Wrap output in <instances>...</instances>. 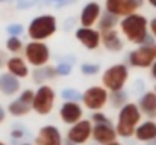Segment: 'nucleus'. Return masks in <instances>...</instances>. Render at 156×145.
<instances>
[{"mask_svg": "<svg viewBox=\"0 0 156 145\" xmlns=\"http://www.w3.org/2000/svg\"><path fill=\"white\" fill-rule=\"evenodd\" d=\"M118 26H120V32L130 44L141 46L146 43L149 36V20L143 14L135 12L127 17H123Z\"/></svg>", "mask_w": 156, "mask_h": 145, "instance_id": "1", "label": "nucleus"}, {"mask_svg": "<svg viewBox=\"0 0 156 145\" xmlns=\"http://www.w3.org/2000/svg\"><path fill=\"white\" fill-rule=\"evenodd\" d=\"M141 119H143V113H141L138 104L127 101L124 106L120 107V112H118L117 126H115L117 136H120V138L133 136V133H135L136 127L140 126Z\"/></svg>", "mask_w": 156, "mask_h": 145, "instance_id": "2", "label": "nucleus"}, {"mask_svg": "<svg viewBox=\"0 0 156 145\" xmlns=\"http://www.w3.org/2000/svg\"><path fill=\"white\" fill-rule=\"evenodd\" d=\"M58 30V20L52 14H43L30 20L27 26V36L30 41H43L50 40Z\"/></svg>", "mask_w": 156, "mask_h": 145, "instance_id": "3", "label": "nucleus"}, {"mask_svg": "<svg viewBox=\"0 0 156 145\" xmlns=\"http://www.w3.org/2000/svg\"><path fill=\"white\" fill-rule=\"evenodd\" d=\"M129 80V68L126 64H114L102 74V86L109 92L123 91Z\"/></svg>", "mask_w": 156, "mask_h": 145, "instance_id": "4", "label": "nucleus"}, {"mask_svg": "<svg viewBox=\"0 0 156 145\" xmlns=\"http://www.w3.org/2000/svg\"><path fill=\"white\" fill-rule=\"evenodd\" d=\"M55 101H56V92L50 85L43 83L37 88L35 94H34V101H32V110L38 115H49L52 113L53 107H55Z\"/></svg>", "mask_w": 156, "mask_h": 145, "instance_id": "5", "label": "nucleus"}, {"mask_svg": "<svg viewBox=\"0 0 156 145\" xmlns=\"http://www.w3.org/2000/svg\"><path fill=\"white\" fill-rule=\"evenodd\" d=\"M24 59L34 68L46 67L50 60V48L43 41H29L23 48Z\"/></svg>", "mask_w": 156, "mask_h": 145, "instance_id": "6", "label": "nucleus"}, {"mask_svg": "<svg viewBox=\"0 0 156 145\" xmlns=\"http://www.w3.org/2000/svg\"><path fill=\"white\" fill-rule=\"evenodd\" d=\"M80 100H82V104L85 109H88L91 112H97V110H102L109 103V91L105 89L102 85H94V86H90L88 89H85Z\"/></svg>", "mask_w": 156, "mask_h": 145, "instance_id": "7", "label": "nucleus"}, {"mask_svg": "<svg viewBox=\"0 0 156 145\" xmlns=\"http://www.w3.org/2000/svg\"><path fill=\"white\" fill-rule=\"evenodd\" d=\"M156 60V44H143L129 53V64L135 68H150Z\"/></svg>", "mask_w": 156, "mask_h": 145, "instance_id": "8", "label": "nucleus"}, {"mask_svg": "<svg viewBox=\"0 0 156 145\" xmlns=\"http://www.w3.org/2000/svg\"><path fill=\"white\" fill-rule=\"evenodd\" d=\"M93 133V123L90 119H80L76 124L70 126L67 132V139L71 145H83L91 139Z\"/></svg>", "mask_w": 156, "mask_h": 145, "instance_id": "9", "label": "nucleus"}, {"mask_svg": "<svg viewBox=\"0 0 156 145\" xmlns=\"http://www.w3.org/2000/svg\"><path fill=\"white\" fill-rule=\"evenodd\" d=\"M144 0H105L106 12L115 15L117 18L127 17L130 14H135Z\"/></svg>", "mask_w": 156, "mask_h": 145, "instance_id": "10", "label": "nucleus"}, {"mask_svg": "<svg viewBox=\"0 0 156 145\" xmlns=\"http://www.w3.org/2000/svg\"><path fill=\"white\" fill-rule=\"evenodd\" d=\"M76 40L87 50H97L102 46V33L94 27H79L74 33Z\"/></svg>", "mask_w": 156, "mask_h": 145, "instance_id": "11", "label": "nucleus"}, {"mask_svg": "<svg viewBox=\"0 0 156 145\" xmlns=\"http://www.w3.org/2000/svg\"><path fill=\"white\" fill-rule=\"evenodd\" d=\"M59 118L64 124H68V126L76 124L77 121H80L83 118L82 104L77 101H71V100L64 101L61 109H59Z\"/></svg>", "mask_w": 156, "mask_h": 145, "instance_id": "12", "label": "nucleus"}, {"mask_svg": "<svg viewBox=\"0 0 156 145\" xmlns=\"http://www.w3.org/2000/svg\"><path fill=\"white\" fill-rule=\"evenodd\" d=\"M34 145H64L62 135L56 126H44L40 129Z\"/></svg>", "mask_w": 156, "mask_h": 145, "instance_id": "13", "label": "nucleus"}, {"mask_svg": "<svg viewBox=\"0 0 156 145\" xmlns=\"http://www.w3.org/2000/svg\"><path fill=\"white\" fill-rule=\"evenodd\" d=\"M100 15H102V6L97 2H90L82 8L79 21L82 27H94V24L99 23Z\"/></svg>", "mask_w": 156, "mask_h": 145, "instance_id": "14", "label": "nucleus"}, {"mask_svg": "<svg viewBox=\"0 0 156 145\" xmlns=\"http://www.w3.org/2000/svg\"><path fill=\"white\" fill-rule=\"evenodd\" d=\"M91 139H94L97 144L106 145L117 139V132L115 127H112L111 123H103V124H93V133Z\"/></svg>", "mask_w": 156, "mask_h": 145, "instance_id": "15", "label": "nucleus"}, {"mask_svg": "<svg viewBox=\"0 0 156 145\" xmlns=\"http://www.w3.org/2000/svg\"><path fill=\"white\" fill-rule=\"evenodd\" d=\"M5 68L8 70L9 74L15 76L17 79H26V77L30 74V71H29V64L26 62L24 57H21V56H18V54H14V56L8 57Z\"/></svg>", "mask_w": 156, "mask_h": 145, "instance_id": "16", "label": "nucleus"}, {"mask_svg": "<svg viewBox=\"0 0 156 145\" xmlns=\"http://www.w3.org/2000/svg\"><path fill=\"white\" fill-rule=\"evenodd\" d=\"M102 33V46H103L108 51H112V53H118L124 48L123 44V40L120 36V33L115 30V29H111V30H103L100 32Z\"/></svg>", "mask_w": 156, "mask_h": 145, "instance_id": "17", "label": "nucleus"}, {"mask_svg": "<svg viewBox=\"0 0 156 145\" xmlns=\"http://www.w3.org/2000/svg\"><path fill=\"white\" fill-rule=\"evenodd\" d=\"M138 107L143 115H146L149 119L156 118V92L155 91H147L146 94L140 97L138 100Z\"/></svg>", "mask_w": 156, "mask_h": 145, "instance_id": "18", "label": "nucleus"}, {"mask_svg": "<svg viewBox=\"0 0 156 145\" xmlns=\"http://www.w3.org/2000/svg\"><path fill=\"white\" fill-rule=\"evenodd\" d=\"M133 136L136 138V141L140 142H152L156 139V121L153 119H147V121H141L140 126L136 127Z\"/></svg>", "mask_w": 156, "mask_h": 145, "instance_id": "19", "label": "nucleus"}, {"mask_svg": "<svg viewBox=\"0 0 156 145\" xmlns=\"http://www.w3.org/2000/svg\"><path fill=\"white\" fill-rule=\"evenodd\" d=\"M20 79L9 73H2L0 74V92L6 97H12L20 92Z\"/></svg>", "mask_w": 156, "mask_h": 145, "instance_id": "20", "label": "nucleus"}, {"mask_svg": "<svg viewBox=\"0 0 156 145\" xmlns=\"http://www.w3.org/2000/svg\"><path fill=\"white\" fill-rule=\"evenodd\" d=\"M8 113L9 115H12V116H15V118H21V116H26L30 110H32V106L30 104H27V103H24L23 100H20V98H15V100H12L9 104H8Z\"/></svg>", "mask_w": 156, "mask_h": 145, "instance_id": "21", "label": "nucleus"}, {"mask_svg": "<svg viewBox=\"0 0 156 145\" xmlns=\"http://www.w3.org/2000/svg\"><path fill=\"white\" fill-rule=\"evenodd\" d=\"M55 76H58V74H56V68H52V67H47V65H46V67L38 68L37 73H34V80H35L37 83L43 85L44 80L53 79Z\"/></svg>", "mask_w": 156, "mask_h": 145, "instance_id": "22", "label": "nucleus"}, {"mask_svg": "<svg viewBox=\"0 0 156 145\" xmlns=\"http://www.w3.org/2000/svg\"><path fill=\"white\" fill-rule=\"evenodd\" d=\"M118 24V18L109 12H105L103 15H100L99 18V30L103 32V30H111V29H115V26Z\"/></svg>", "mask_w": 156, "mask_h": 145, "instance_id": "23", "label": "nucleus"}, {"mask_svg": "<svg viewBox=\"0 0 156 145\" xmlns=\"http://www.w3.org/2000/svg\"><path fill=\"white\" fill-rule=\"evenodd\" d=\"M5 47H6V50H8L9 53H12V54H18V53L23 51L24 43H23L18 36H9V38L6 40Z\"/></svg>", "mask_w": 156, "mask_h": 145, "instance_id": "24", "label": "nucleus"}, {"mask_svg": "<svg viewBox=\"0 0 156 145\" xmlns=\"http://www.w3.org/2000/svg\"><path fill=\"white\" fill-rule=\"evenodd\" d=\"M109 101L112 103L114 107H121L127 103V98L123 91H118V92H109Z\"/></svg>", "mask_w": 156, "mask_h": 145, "instance_id": "25", "label": "nucleus"}, {"mask_svg": "<svg viewBox=\"0 0 156 145\" xmlns=\"http://www.w3.org/2000/svg\"><path fill=\"white\" fill-rule=\"evenodd\" d=\"M90 121H91L93 124H103V123H109V118L105 115L102 110H97V112H93Z\"/></svg>", "mask_w": 156, "mask_h": 145, "instance_id": "26", "label": "nucleus"}, {"mask_svg": "<svg viewBox=\"0 0 156 145\" xmlns=\"http://www.w3.org/2000/svg\"><path fill=\"white\" fill-rule=\"evenodd\" d=\"M80 71L87 76H93V74H97L100 71V67L99 65H94V64H83L80 67Z\"/></svg>", "mask_w": 156, "mask_h": 145, "instance_id": "27", "label": "nucleus"}, {"mask_svg": "<svg viewBox=\"0 0 156 145\" xmlns=\"http://www.w3.org/2000/svg\"><path fill=\"white\" fill-rule=\"evenodd\" d=\"M34 94H35V91H32V89H24V91H21V92H20L18 98H20V100H23L24 103H27V104H30V106H32Z\"/></svg>", "mask_w": 156, "mask_h": 145, "instance_id": "28", "label": "nucleus"}, {"mask_svg": "<svg viewBox=\"0 0 156 145\" xmlns=\"http://www.w3.org/2000/svg\"><path fill=\"white\" fill-rule=\"evenodd\" d=\"M6 30L11 36H20L23 33V26L21 24H11V26H8Z\"/></svg>", "mask_w": 156, "mask_h": 145, "instance_id": "29", "label": "nucleus"}, {"mask_svg": "<svg viewBox=\"0 0 156 145\" xmlns=\"http://www.w3.org/2000/svg\"><path fill=\"white\" fill-rule=\"evenodd\" d=\"M70 73H71V67L68 64H59L56 67V74H59V76H67Z\"/></svg>", "mask_w": 156, "mask_h": 145, "instance_id": "30", "label": "nucleus"}, {"mask_svg": "<svg viewBox=\"0 0 156 145\" xmlns=\"http://www.w3.org/2000/svg\"><path fill=\"white\" fill-rule=\"evenodd\" d=\"M149 32L153 35V38H156V18L149 21Z\"/></svg>", "mask_w": 156, "mask_h": 145, "instance_id": "31", "label": "nucleus"}, {"mask_svg": "<svg viewBox=\"0 0 156 145\" xmlns=\"http://www.w3.org/2000/svg\"><path fill=\"white\" fill-rule=\"evenodd\" d=\"M11 136H12L14 139H18V138H23V136H24V133H23V130H18V129H15V130H12Z\"/></svg>", "mask_w": 156, "mask_h": 145, "instance_id": "32", "label": "nucleus"}, {"mask_svg": "<svg viewBox=\"0 0 156 145\" xmlns=\"http://www.w3.org/2000/svg\"><path fill=\"white\" fill-rule=\"evenodd\" d=\"M6 60H8V57H6L5 51H2V50H0V70H2V68H5V65H6Z\"/></svg>", "mask_w": 156, "mask_h": 145, "instance_id": "33", "label": "nucleus"}, {"mask_svg": "<svg viewBox=\"0 0 156 145\" xmlns=\"http://www.w3.org/2000/svg\"><path fill=\"white\" fill-rule=\"evenodd\" d=\"M150 76H152V79L156 80V60L152 64V67H150Z\"/></svg>", "mask_w": 156, "mask_h": 145, "instance_id": "34", "label": "nucleus"}, {"mask_svg": "<svg viewBox=\"0 0 156 145\" xmlns=\"http://www.w3.org/2000/svg\"><path fill=\"white\" fill-rule=\"evenodd\" d=\"M5 119H6V110H5V109L0 106V124H2Z\"/></svg>", "mask_w": 156, "mask_h": 145, "instance_id": "35", "label": "nucleus"}, {"mask_svg": "<svg viewBox=\"0 0 156 145\" xmlns=\"http://www.w3.org/2000/svg\"><path fill=\"white\" fill-rule=\"evenodd\" d=\"M146 2H147L152 8H155V9H156V0H146Z\"/></svg>", "mask_w": 156, "mask_h": 145, "instance_id": "36", "label": "nucleus"}, {"mask_svg": "<svg viewBox=\"0 0 156 145\" xmlns=\"http://www.w3.org/2000/svg\"><path fill=\"white\" fill-rule=\"evenodd\" d=\"M106 145H123V144H121V142H118V141L115 139V141H112V142H109V144H106Z\"/></svg>", "mask_w": 156, "mask_h": 145, "instance_id": "37", "label": "nucleus"}, {"mask_svg": "<svg viewBox=\"0 0 156 145\" xmlns=\"http://www.w3.org/2000/svg\"><path fill=\"white\" fill-rule=\"evenodd\" d=\"M0 145H8V144H5V142H3V141H0Z\"/></svg>", "mask_w": 156, "mask_h": 145, "instance_id": "38", "label": "nucleus"}, {"mask_svg": "<svg viewBox=\"0 0 156 145\" xmlns=\"http://www.w3.org/2000/svg\"><path fill=\"white\" fill-rule=\"evenodd\" d=\"M21 145H32V144H21Z\"/></svg>", "mask_w": 156, "mask_h": 145, "instance_id": "39", "label": "nucleus"}, {"mask_svg": "<svg viewBox=\"0 0 156 145\" xmlns=\"http://www.w3.org/2000/svg\"><path fill=\"white\" fill-rule=\"evenodd\" d=\"M153 91H155V92H156V86H155V89H153Z\"/></svg>", "mask_w": 156, "mask_h": 145, "instance_id": "40", "label": "nucleus"}]
</instances>
